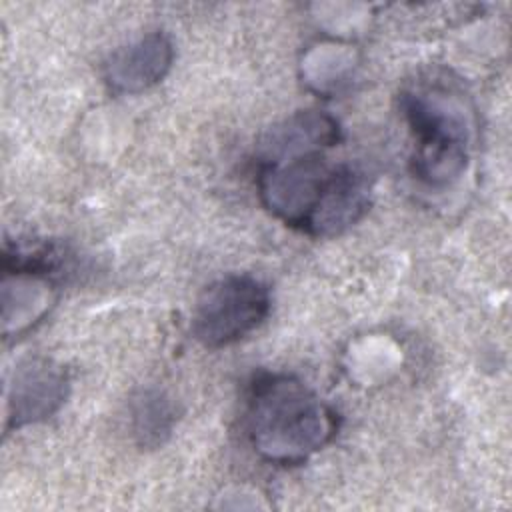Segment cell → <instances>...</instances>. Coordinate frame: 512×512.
<instances>
[{
    "label": "cell",
    "instance_id": "cell-4",
    "mask_svg": "<svg viewBox=\"0 0 512 512\" xmlns=\"http://www.w3.org/2000/svg\"><path fill=\"white\" fill-rule=\"evenodd\" d=\"M270 312L268 288L248 274L208 284L196 300L192 334L206 348L230 346L256 330Z\"/></svg>",
    "mask_w": 512,
    "mask_h": 512
},
{
    "label": "cell",
    "instance_id": "cell-8",
    "mask_svg": "<svg viewBox=\"0 0 512 512\" xmlns=\"http://www.w3.org/2000/svg\"><path fill=\"white\" fill-rule=\"evenodd\" d=\"M176 410L170 398L156 388L140 390L132 400V432L140 446L156 448L172 434Z\"/></svg>",
    "mask_w": 512,
    "mask_h": 512
},
{
    "label": "cell",
    "instance_id": "cell-5",
    "mask_svg": "<svg viewBox=\"0 0 512 512\" xmlns=\"http://www.w3.org/2000/svg\"><path fill=\"white\" fill-rule=\"evenodd\" d=\"M64 366L50 358H26L12 374L6 396V430H20L54 416L68 398Z\"/></svg>",
    "mask_w": 512,
    "mask_h": 512
},
{
    "label": "cell",
    "instance_id": "cell-7",
    "mask_svg": "<svg viewBox=\"0 0 512 512\" xmlns=\"http://www.w3.org/2000/svg\"><path fill=\"white\" fill-rule=\"evenodd\" d=\"M340 140L338 122L322 112H298L282 126L272 128L264 144V160L284 158L306 150H322Z\"/></svg>",
    "mask_w": 512,
    "mask_h": 512
},
{
    "label": "cell",
    "instance_id": "cell-1",
    "mask_svg": "<svg viewBox=\"0 0 512 512\" xmlns=\"http://www.w3.org/2000/svg\"><path fill=\"white\" fill-rule=\"evenodd\" d=\"M262 204L286 226L308 236H336L354 226L370 206L364 172L332 164L322 150L262 160L258 172Z\"/></svg>",
    "mask_w": 512,
    "mask_h": 512
},
{
    "label": "cell",
    "instance_id": "cell-6",
    "mask_svg": "<svg viewBox=\"0 0 512 512\" xmlns=\"http://www.w3.org/2000/svg\"><path fill=\"white\" fill-rule=\"evenodd\" d=\"M174 46L162 32H150L110 54L104 64V82L114 94H140L170 72Z\"/></svg>",
    "mask_w": 512,
    "mask_h": 512
},
{
    "label": "cell",
    "instance_id": "cell-3",
    "mask_svg": "<svg viewBox=\"0 0 512 512\" xmlns=\"http://www.w3.org/2000/svg\"><path fill=\"white\" fill-rule=\"evenodd\" d=\"M400 106L414 138V176L436 188L458 180L468 164V126L460 110L428 92H404Z\"/></svg>",
    "mask_w": 512,
    "mask_h": 512
},
{
    "label": "cell",
    "instance_id": "cell-2",
    "mask_svg": "<svg viewBox=\"0 0 512 512\" xmlns=\"http://www.w3.org/2000/svg\"><path fill=\"white\" fill-rule=\"evenodd\" d=\"M338 430V414L302 380L260 374L248 392V436L272 464H300Z\"/></svg>",
    "mask_w": 512,
    "mask_h": 512
}]
</instances>
